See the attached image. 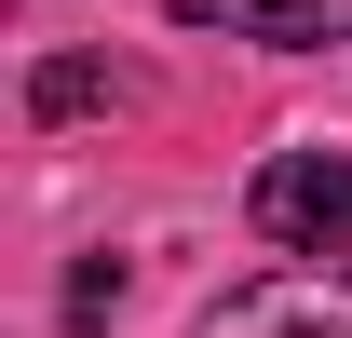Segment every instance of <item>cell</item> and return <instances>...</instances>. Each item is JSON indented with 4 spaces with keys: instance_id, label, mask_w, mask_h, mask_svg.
<instances>
[{
    "instance_id": "obj_5",
    "label": "cell",
    "mask_w": 352,
    "mask_h": 338,
    "mask_svg": "<svg viewBox=\"0 0 352 338\" xmlns=\"http://www.w3.org/2000/svg\"><path fill=\"white\" fill-rule=\"evenodd\" d=\"M109 311H122V257H82L68 271V325H109Z\"/></svg>"
},
{
    "instance_id": "obj_2",
    "label": "cell",
    "mask_w": 352,
    "mask_h": 338,
    "mask_svg": "<svg viewBox=\"0 0 352 338\" xmlns=\"http://www.w3.org/2000/svg\"><path fill=\"white\" fill-rule=\"evenodd\" d=\"M204 338H352V271H258L204 311Z\"/></svg>"
},
{
    "instance_id": "obj_4",
    "label": "cell",
    "mask_w": 352,
    "mask_h": 338,
    "mask_svg": "<svg viewBox=\"0 0 352 338\" xmlns=\"http://www.w3.org/2000/svg\"><path fill=\"white\" fill-rule=\"evenodd\" d=\"M109 95H122V68H95V54H41L28 109H41V122H82V109H109Z\"/></svg>"
},
{
    "instance_id": "obj_3",
    "label": "cell",
    "mask_w": 352,
    "mask_h": 338,
    "mask_svg": "<svg viewBox=\"0 0 352 338\" xmlns=\"http://www.w3.org/2000/svg\"><path fill=\"white\" fill-rule=\"evenodd\" d=\"M176 27H230V41H285V54H311V41H352V0H163Z\"/></svg>"
},
{
    "instance_id": "obj_1",
    "label": "cell",
    "mask_w": 352,
    "mask_h": 338,
    "mask_svg": "<svg viewBox=\"0 0 352 338\" xmlns=\"http://www.w3.org/2000/svg\"><path fill=\"white\" fill-rule=\"evenodd\" d=\"M244 216L285 257H352V149H271L258 190H244Z\"/></svg>"
}]
</instances>
